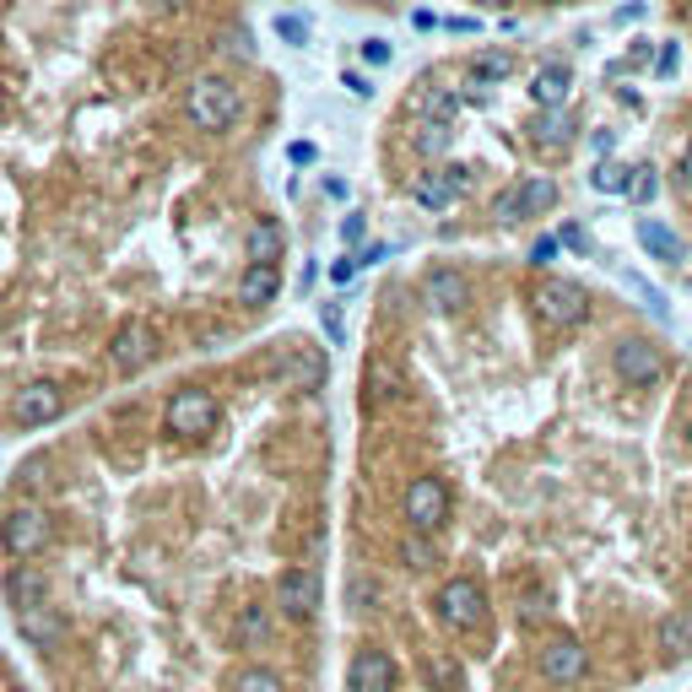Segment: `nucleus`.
I'll return each instance as SVG.
<instances>
[{
	"instance_id": "nucleus-40",
	"label": "nucleus",
	"mask_w": 692,
	"mask_h": 692,
	"mask_svg": "<svg viewBox=\"0 0 692 692\" xmlns=\"http://www.w3.org/2000/svg\"><path fill=\"white\" fill-rule=\"evenodd\" d=\"M557 255V238H536V249H530V265H552Z\"/></svg>"
},
{
	"instance_id": "nucleus-10",
	"label": "nucleus",
	"mask_w": 692,
	"mask_h": 692,
	"mask_svg": "<svg viewBox=\"0 0 692 692\" xmlns=\"http://www.w3.org/2000/svg\"><path fill=\"white\" fill-rule=\"evenodd\" d=\"M276 611L292 617V622L314 617L319 611V574L314 568H287V574L276 579Z\"/></svg>"
},
{
	"instance_id": "nucleus-26",
	"label": "nucleus",
	"mask_w": 692,
	"mask_h": 692,
	"mask_svg": "<svg viewBox=\"0 0 692 692\" xmlns=\"http://www.w3.org/2000/svg\"><path fill=\"white\" fill-rule=\"evenodd\" d=\"M590 184L601 195H628V184H633V168H622V163H601L590 173Z\"/></svg>"
},
{
	"instance_id": "nucleus-18",
	"label": "nucleus",
	"mask_w": 692,
	"mask_h": 692,
	"mask_svg": "<svg viewBox=\"0 0 692 692\" xmlns=\"http://www.w3.org/2000/svg\"><path fill=\"white\" fill-rule=\"evenodd\" d=\"M530 141L547 146V152H557V146L574 141V119H568L563 109H541L536 119H530Z\"/></svg>"
},
{
	"instance_id": "nucleus-23",
	"label": "nucleus",
	"mask_w": 692,
	"mask_h": 692,
	"mask_svg": "<svg viewBox=\"0 0 692 692\" xmlns=\"http://www.w3.org/2000/svg\"><path fill=\"white\" fill-rule=\"evenodd\" d=\"M6 595H11V606H17V611L38 606V601H44V574H38V568H11V574H6Z\"/></svg>"
},
{
	"instance_id": "nucleus-33",
	"label": "nucleus",
	"mask_w": 692,
	"mask_h": 692,
	"mask_svg": "<svg viewBox=\"0 0 692 692\" xmlns=\"http://www.w3.org/2000/svg\"><path fill=\"white\" fill-rule=\"evenodd\" d=\"M492 217H498V222H519V195H514V184H509V190H498V201H492Z\"/></svg>"
},
{
	"instance_id": "nucleus-12",
	"label": "nucleus",
	"mask_w": 692,
	"mask_h": 692,
	"mask_svg": "<svg viewBox=\"0 0 692 692\" xmlns=\"http://www.w3.org/2000/svg\"><path fill=\"white\" fill-rule=\"evenodd\" d=\"M346 682L352 692H395V660L384 649H357L346 665Z\"/></svg>"
},
{
	"instance_id": "nucleus-11",
	"label": "nucleus",
	"mask_w": 692,
	"mask_h": 692,
	"mask_svg": "<svg viewBox=\"0 0 692 692\" xmlns=\"http://www.w3.org/2000/svg\"><path fill=\"white\" fill-rule=\"evenodd\" d=\"M584 671H590V655H584V644H574V638H552V644L541 649V676H547L552 687L579 682Z\"/></svg>"
},
{
	"instance_id": "nucleus-21",
	"label": "nucleus",
	"mask_w": 692,
	"mask_h": 692,
	"mask_svg": "<svg viewBox=\"0 0 692 692\" xmlns=\"http://www.w3.org/2000/svg\"><path fill=\"white\" fill-rule=\"evenodd\" d=\"M660 649L665 660H692V611H671L660 622Z\"/></svg>"
},
{
	"instance_id": "nucleus-30",
	"label": "nucleus",
	"mask_w": 692,
	"mask_h": 692,
	"mask_svg": "<svg viewBox=\"0 0 692 692\" xmlns=\"http://www.w3.org/2000/svg\"><path fill=\"white\" fill-rule=\"evenodd\" d=\"M628 195L638 206H649L660 195V179H655V168H633V184H628Z\"/></svg>"
},
{
	"instance_id": "nucleus-39",
	"label": "nucleus",
	"mask_w": 692,
	"mask_h": 692,
	"mask_svg": "<svg viewBox=\"0 0 692 692\" xmlns=\"http://www.w3.org/2000/svg\"><path fill=\"white\" fill-rule=\"evenodd\" d=\"M368 601H374V584H368V579H352V611H368Z\"/></svg>"
},
{
	"instance_id": "nucleus-9",
	"label": "nucleus",
	"mask_w": 692,
	"mask_h": 692,
	"mask_svg": "<svg viewBox=\"0 0 692 692\" xmlns=\"http://www.w3.org/2000/svg\"><path fill=\"white\" fill-rule=\"evenodd\" d=\"M60 411H65L60 384H22V390L11 395V422H17V428H44Z\"/></svg>"
},
{
	"instance_id": "nucleus-34",
	"label": "nucleus",
	"mask_w": 692,
	"mask_h": 692,
	"mask_svg": "<svg viewBox=\"0 0 692 692\" xmlns=\"http://www.w3.org/2000/svg\"><path fill=\"white\" fill-rule=\"evenodd\" d=\"M276 33H282L287 44H303V38H309V22L303 17H276Z\"/></svg>"
},
{
	"instance_id": "nucleus-15",
	"label": "nucleus",
	"mask_w": 692,
	"mask_h": 692,
	"mask_svg": "<svg viewBox=\"0 0 692 692\" xmlns=\"http://www.w3.org/2000/svg\"><path fill=\"white\" fill-rule=\"evenodd\" d=\"M460 190H465V168H433V173H422V179L411 184V201H417L422 211H444Z\"/></svg>"
},
{
	"instance_id": "nucleus-38",
	"label": "nucleus",
	"mask_w": 692,
	"mask_h": 692,
	"mask_svg": "<svg viewBox=\"0 0 692 692\" xmlns=\"http://www.w3.org/2000/svg\"><path fill=\"white\" fill-rule=\"evenodd\" d=\"M352 276H357V255H346V260H336V265H330V282H352Z\"/></svg>"
},
{
	"instance_id": "nucleus-20",
	"label": "nucleus",
	"mask_w": 692,
	"mask_h": 692,
	"mask_svg": "<svg viewBox=\"0 0 692 692\" xmlns=\"http://www.w3.org/2000/svg\"><path fill=\"white\" fill-rule=\"evenodd\" d=\"M282 249H287V233L276 228L271 217H260L255 228H249V260H255V265H276V260H282Z\"/></svg>"
},
{
	"instance_id": "nucleus-44",
	"label": "nucleus",
	"mask_w": 692,
	"mask_h": 692,
	"mask_svg": "<svg viewBox=\"0 0 692 692\" xmlns=\"http://www.w3.org/2000/svg\"><path fill=\"white\" fill-rule=\"evenodd\" d=\"M346 87H352L357 98H374V87H368V76H357V71H346Z\"/></svg>"
},
{
	"instance_id": "nucleus-29",
	"label": "nucleus",
	"mask_w": 692,
	"mask_h": 692,
	"mask_svg": "<svg viewBox=\"0 0 692 692\" xmlns=\"http://www.w3.org/2000/svg\"><path fill=\"white\" fill-rule=\"evenodd\" d=\"M292 374H298L303 384H309V390H319V384H325V357H319V352H298Z\"/></svg>"
},
{
	"instance_id": "nucleus-19",
	"label": "nucleus",
	"mask_w": 692,
	"mask_h": 692,
	"mask_svg": "<svg viewBox=\"0 0 692 692\" xmlns=\"http://www.w3.org/2000/svg\"><path fill=\"white\" fill-rule=\"evenodd\" d=\"M514 195H519V222H525V217H541V211L557 206V184L547 179V173H530L525 184H514Z\"/></svg>"
},
{
	"instance_id": "nucleus-31",
	"label": "nucleus",
	"mask_w": 692,
	"mask_h": 692,
	"mask_svg": "<svg viewBox=\"0 0 692 692\" xmlns=\"http://www.w3.org/2000/svg\"><path fill=\"white\" fill-rule=\"evenodd\" d=\"M422 109H428V119H438V125H449V119H455V92H428V103H422Z\"/></svg>"
},
{
	"instance_id": "nucleus-41",
	"label": "nucleus",
	"mask_w": 692,
	"mask_h": 692,
	"mask_svg": "<svg viewBox=\"0 0 692 692\" xmlns=\"http://www.w3.org/2000/svg\"><path fill=\"white\" fill-rule=\"evenodd\" d=\"M287 157H292V163L303 168V163H314L319 152H314V141H292V146H287Z\"/></svg>"
},
{
	"instance_id": "nucleus-2",
	"label": "nucleus",
	"mask_w": 692,
	"mask_h": 692,
	"mask_svg": "<svg viewBox=\"0 0 692 692\" xmlns=\"http://www.w3.org/2000/svg\"><path fill=\"white\" fill-rule=\"evenodd\" d=\"M536 314L547 319L552 330H574V325H584V314H590V292L579 282H563V276H547V282L536 287Z\"/></svg>"
},
{
	"instance_id": "nucleus-28",
	"label": "nucleus",
	"mask_w": 692,
	"mask_h": 692,
	"mask_svg": "<svg viewBox=\"0 0 692 692\" xmlns=\"http://www.w3.org/2000/svg\"><path fill=\"white\" fill-rule=\"evenodd\" d=\"M401 557H406V568H433V541L422 536V530H411L401 541Z\"/></svg>"
},
{
	"instance_id": "nucleus-27",
	"label": "nucleus",
	"mask_w": 692,
	"mask_h": 692,
	"mask_svg": "<svg viewBox=\"0 0 692 692\" xmlns=\"http://www.w3.org/2000/svg\"><path fill=\"white\" fill-rule=\"evenodd\" d=\"M233 692H287V687H282V676H276V671H265V665H249V671L233 676Z\"/></svg>"
},
{
	"instance_id": "nucleus-1",
	"label": "nucleus",
	"mask_w": 692,
	"mask_h": 692,
	"mask_svg": "<svg viewBox=\"0 0 692 692\" xmlns=\"http://www.w3.org/2000/svg\"><path fill=\"white\" fill-rule=\"evenodd\" d=\"M184 109H190L195 130H228V125H238V114H244V92H238L233 76L206 71V76H195V82H190Z\"/></svg>"
},
{
	"instance_id": "nucleus-36",
	"label": "nucleus",
	"mask_w": 692,
	"mask_h": 692,
	"mask_svg": "<svg viewBox=\"0 0 692 692\" xmlns=\"http://www.w3.org/2000/svg\"><path fill=\"white\" fill-rule=\"evenodd\" d=\"M325 336L336 341V346L346 341V325H341V309H336V303H325Z\"/></svg>"
},
{
	"instance_id": "nucleus-22",
	"label": "nucleus",
	"mask_w": 692,
	"mask_h": 692,
	"mask_svg": "<svg viewBox=\"0 0 692 692\" xmlns=\"http://www.w3.org/2000/svg\"><path fill=\"white\" fill-rule=\"evenodd\" d=\"M638 244H644L655 260H665V265H676V260H682V238H676L671 228H665V222H655V217H644V222H638Z\"/></svg>"
},
{
	"instance_id": "nucleus-42",
	"label": "nucleus",
	"mask_w": 692,
	"mask_h": 692,
	"mask_svg": "<svg viewBox=\"0 0 692 692\" xmlns=\"http://www.w3.org/2000/svg\"><path fill=\"white\" fill-rule=\"evenodd\" d=\"M341 238H346V244H363V217H346L341 222Z\"/></svg>"
},
{
	"instance_id": "nucleus-47",
	"label": "nucleus",
	"mask_w": 692,
	"mask_h": 692,
	"mask_svg": "<svg viewBox=\"0 0 692 692\" xmlns=\"http://www.w3.org/2000/svg\"><path fill=\"white\" fill-rule=\"evenodd\" d=\"M482 6H498V11H503V6H509V0H482Z\"/></svg>"
},
{
	"instance_id": "nucleus-3",
	"label": "nucleus",
	"mask_w": 692,
	"mask_h": 692,
	"mask_svg": "<svg viewBox=\"0 0 692 692\" xmlns=\"http://www.w3.org/2000/svg\"><path fill=\"white\" fill-rule=\"evenodd\" d=\"M217 417H222V406H217L211 390H179L168 401V411H163L173 438H206L211 428H217Z\"/></svg>"
},
{
	"instance_id": "nucleus-46",
	"label": "nucleus",
	"mask_w": 692,
	"mask_h": 692,
	"mask_svg": "<svg viewBox=\"0 0 692 692\" xmlns=\"http://www.w3.org/2000/svg\"><path fill=\"white\" fill-rule=\"evenodd\" d=\"M682 179L692 184V141H687V152H682Z\"/></svg>"
},
{
	"instance_id": "nucleus-14",
	"label": "nucleus",
	"mask_w": 692,
	"mask_h": 692,
	"mask_svg": "<svg viewBox=\"0 0 692 692\" xmlns=\"http://www.w3.org/2000/svg\"><path fill=\"white\" fill-rule=\"evenodd\" d=\"M17 633L28 638L33 649H60V644H65V617H60L55 606L38 601V606H28V611H17Z\"/></svg>"
},
{
	"instance_id": "nucleus-4",
	"label": "nucleus",
	"mask_w": 692,
	"mask_h": 692,
	"mask_svg": "<svg viewBox=\"0 0 692 692\" xmlns=\"http://www.w3.org/2000/svg\"><path fill=\"white\" fill-rule=\"evenodd\" d=\"M611 368H617V379L649 390V384L665 379V352L655 341H644V336H622L617 346H611Z\"/></svg>"
},
{
	"instance_id": "nucleus-16",
	"label": "nucleus",
	"mask_w": 692,
	"mask_h": 692,
	"mask_svg": "<svg viewBox=\"0 0 692 692\" xmlns=\"http://www.w3.org/2000/svg\"><path fill=\"white\" fill-rule=\"evenodd\" d=\"M276 292H282V271H276V265H255V260H249V271L238 276V292H233V298L244 303V309H265Z\"/></svg>"
},
{
	"instance_id": "nucleus-48",
	"label": "nucleus",
	"mask_w": 692,
	"mask_h": 692,
	"mask_svg": "<svg viewBox=\"0 0 692 692\" xmlns=\"http://www.w3.org/2000/svg\"><path fill=\"white\" fill-rule=\"evenodd\" d=\"M687 449H692V422H687Z\"/></svg>"
},
{
	"instance_id": "nucleus-43",
	"label": "nucleus",
	"mask_w": 692,
	"mask_h": 692,
	"mask_svg": "<svg viewBox=\"0 0 692 692\" xmlns=\"http://www.w3.org/2000/svg\"><path fill=\"white\" fill-rule=\"evenodd\" d=\"M557 244H568V249H590V238H584V228H563V238Z\"/></svg>"
},
{
	"instance_id": "nucleus-13",
	"label": "nucleus",
	"mask_w": 692,
	"mask_h": 692,
	"mask_svg": "<svg viewBox=\"0 0 692 692\" xmlns=\"http://www.w3.org/2000/svg\"><path fill=\"white\" fill-rule=\"evenodd\" d=\"M422 298H428L438 314H460L465 303H471V282H465L455 265H438V271H428V282H422Z\"/></svg>"
},
{
	"instance_id": "nucleus-25",
	"label": "nucleus",
	"mask_w": 692,
	"mask_h": 692,
	"mask_svg": "<svg viewBox=\"0 0 692 692\" xmlns=\"http://www.w3.org/2000/svg\"><path fill=\"white\" fill-rule=\"evenodd\" d=\"M265 633H271V617H265V606H244V611H238V644H244V649L265 644Z\"/></svg>"
},
{
	"instance_id": "nucleus-5",
	"label": "nucleus",
	"mask_w": 692,
	"mask_h": 692,
	"mask_svg": "<svg viewBox=\"0 0 692 692\" xmlns=\"http://www.w3.org/2000/svg\"><path fill=\"white\" fill-rule=\"evenodd\" d=\"M438 617H444V628H455V633H465V628H476V622L487 617V595H482V584L476 579H449L444 590H438Z\"/></svg>"
},
{
	"instance_id": "nucleus-17",
	"label": "nucleus",
	"mask_w": 692,
	"mask_h": 692,
	"mask_svg": "<svg viewBox=\"0 0 692 692\" xmlns=\"http://www.w3.org/2000/svg\"><path fill=\"white\" fill-rule=\"evenodd\" d=\"M568 92H574V71H568V65H541L536 82H530V98H536V109H563Z\"/></svg>"
},
{
	"instance_id": "nucleus-45",
	"label": "nucleus",
	"mask_w": 692,
	"mask_h": 692,
	"mask_svg": "<svg viewBox=\"0 0 692 692\" xmlns=\"http://www.w3.org/2000/svg\"><path fill=\"white\" fill-rule=\"evenodd\" d=\"M146 6H152V11H179L184 0H146Z\"/></svg>"
},
{
	"instance_id": "nucleus-32",
	"label": "nucleus",
	"mask_w": 692,
	"mask_h": 692,
	"mask_svg": "<svg viewBox=\"0 0 692 692\" xmlns=\"http://www.w3.org/2000/svg\"><path fill=\"white\" fill-rule=\"evenodd\" d=\"M417 146H422V152H428V157H438V152H444V146H449V125H438V119H428V125H422V136H417Z\"/></svg>"
},
{
	"instance_id": "nucleus-35",
	"label": "nucleus",
	"mask_w": 692,
	"mask_h": 692,
	"mask_svg": "<svg viewBox=\"0 0 692 692\" xmlns=\"http://www.w3.org/2000/svg\"><path fill=\"white\" fill-rule=\"evenodd\" d=\"M363 60L368 65H390V44H384V38H363Z\"/></svg>"
},
{
	"instance_id": "nucleus-7",
	"label": "nucleus",
	"mask_w": 692,
	"mask_h": 692,
	"mask_svg": "<svg viewBox=\"0 0 692 692\" xmlns=\"http://www.w3.org/2000/svg\"><path fill=\"white\" fill-rule=\"evenodd\" d=\"M152 357H157V330L146 325V319H125V325L114 330V341H109V363L119 368V374H141Z\"/></svg>"
},
{
	"instance_id": "nucleus-6",
	"label": "nucleus",
	"mask_w": 692,
	"mask_h": 692,
	"mask_svg": "<svg viewBox=\"0 0 692 692\" xmlns=\"http://www.w3.org/2000/svg\"><path fill=\"white\" fill-rule=\"evenodd\" d=\"M0 541H6L11 557L44 552V541H49V514L38 509V503H17V509L0 519Z\"/></svg>"
},
{
	"instance_id": "nucleus-8",
	"label": "nucleus",
	"mask_w": 692,
	"mask_h": 692,
	"mask_svg": "<svg viewBox=\"0 0 692 692\" xmlns=\"http://www.w3.org/2000/svg\"><path fill=\"white\" fill-rule=\"evenodd\" d=\"M406 519H411V530H438L449 519V487L438 482V476H417V482L406 487Z\"/></svg>"
},
{
	"instance_id": "nucleus-37",
	"label": "nucleus",
	"mask_w": 692,
	"mask_h": 692,
	"mask_svg": "<svg viewBox=\"0 0 692 692\" xmlns=\"http://www.w3.org/2000/svg\"><path fill=\"white\" fill-rule=\"evenodd\" d=\"M676 65H682V49H676V44H665V49H660V60H655V76H671Z\"/></svg>"
},
{
	"instance_id": "nucleus-24",
	"label": "nucleus",
	"mask_w": 692,
	"mask_h": 692,
	"mask_svg": "<svg viewBox=\"0 0 692 692\" xmlns=\"http://www.w3.org/2000/svg\"><path fill=\"white\" fill-rule=\"evenodd\" d=\"M509 71H514V55H509V49H487V55H476V60H471V82H476V87L503 82Z\"/></svg>"
}]
</instances>
